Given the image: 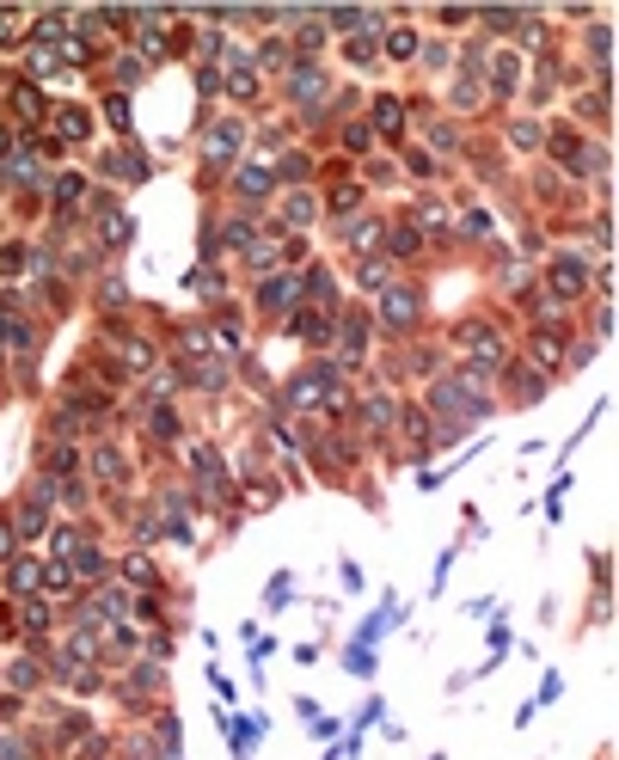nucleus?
<instances>
[{
    "instance_id": "f03ea898",
    "label": "nucleus",
    "mask_w": 619,
    "mask_h": 760,
    "mask_svg": "<svg viewBox=\"0 0 619 760\" xmlns=\"http://www.w3.org/2000/svg\"><path fill=\"white\" fill-rule=\"evenodd\" d=\"M576 282H582V276H576V264L552 270V288H558V295H576Z\"/></svg>"
},
{
    "instance_id": "7ed1b4c3",
    "label": "nucleus",
    "mask_w": 619,
    "mask_h": 760,
    "mask_svg": "<svg viewBox=\"0 0 619 760\" xmlns=\"http://www.w3.org/2000/svg\"><path fill=\"white\" fill-rule=\"evenodd\" d=\"M31 582H37V571H31V564H12V588H19V595H25Z\"/></svg>"
},
{
    "instance_id": "f257e3e1",
    "label": "nucleus",
    "mask_w": 619,
    "mask_h": 760,
    "mask_svg": "<svg viewBox=\"0 0 619 760\" xmlns=\"http://www.w3.org/2000/svg\"><path fill=\"white\" fill-rule=\"evenodd\" d=\"M411 313H417V301H411L405 288H393V295H387V319H393V325H405Z\"/></svg>"
}]
</instances>
